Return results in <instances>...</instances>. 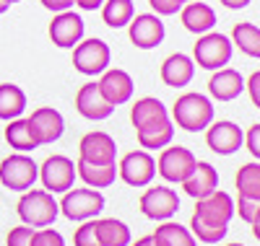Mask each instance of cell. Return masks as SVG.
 Listing matches in <instances>:
<instances>
[{
    "mask_svg": "<svg viewBox=\"0 0 260 246\" xmlns=\"http://www.w3.org/2000/svg\"><path fill=\"white\" fill-rule=\"evenodd\" d=\"M16 213L21 218V223L29 228H47L55 223V218L60 215V205L55 202L52 192L47 189H26L21 194L18 205H16Z\"/></svg>",
    "mask_w": 260,
    "mask_h": 246,
    "instance_id": "6da1fadb",
    "label": "cell"
},
{
    "mask_svg": "<svg viewBox=\"0 0 260 246\" xmlns=\"http://www.w3.org/2000/svg\"><path fill=\"white\" fill-rule=\"evenodd\" d=\"M172 119L187 132H201L213 122V104L203 94H182L172 106Z\"/></svg>",
    "mask_w": 260,
    "mask_h": 246,
    "instance_id": "7a4b0ae2",
    "label": "cell"
},
{
    "mask_svg": "<svg viewBox=\"0 0 260 246\" xmlns=\"http://www.w3.org/2000/svg\"><path fill=\"white\" fill-rule=\"evenodd\" d=\"M232 39L219 34V31H206L201 34V39L195 42L192 47V62L203 70H219L226 68L229 60H232Z\"/></svg>",
    "mask_w": 260,
    "mask_h": 246,
    "instance_id": "3957f363",
    "label": "cell"
},
{
    "mask_svg": "<svg viewBox=\"0 0 260 246\" xmlns=\"http://www.w3.org/2000/svg\"><path fill=\"white\" fill-rule=\"evenodd\" d=\"M39 179V166L26 153H13L0 161V184L11 192H26Z\"/></svg>",
    "mask_w": 260,
    "mask_h": 246,
    "instance_id": "277c9868",
    "label": "cell"
},
{
    "mask_svg": "<svg viewBox=\"0 0 260 246\" xmlns=\"http://www.w3.org/2000/svg\"><path fill=\"white\" fill-rule=\"evenodd\" d=\"M112 52L107 47V42L91 36V39H81L73 47V68L83 75H102L110 68Z\"/></svg>",
    "mask_w": 260,
    "mask_h": 246,
    "instance_id": "5b68a950",
    "label": "cell"
},
{
    "mask_svg": "<svg viewBox=\"0 0 260 246\" xmlns=\"http://www.w3.org/2000/svg\"><path fill=\"white\" fill-rule=\"evenodd\" d=\"M62 194V202L57 205L68 220H94L104 210V194L99 189H68Z\"/></svg>",
    "mask_w": 260,
    "mask_h": 246,
    "instance_id": "8992f818",
    "label": "cell"
},
{
    "mask_svg": "<svg viewBox=\"0 0 260 246\" xmlns=\"http://www.w3.org/2000/svg\"><path fill=\"white\" fill-rule=\"evenodd\" d=\"M195 163H198V158L192 155V150L182 148V145H167L159 155V161H156V171L167 179V182L172 184H182L185 179L192 174Z\"/></svg>",
    "mask_w": 260,
    "mask_h": 246,
    "instance_id": "52a82bcc",
    "label": "cell"
},
{
    "mask_svg": "<svg viewBox=\"0 0 260 246\" xmlns=\"http://www.w3.org/2000/svg\"><path fill=\"white\" fill-rule=\"evenodd\" d=\"M39 179L45 184V189L52 194L68 192V189H73V182H76V163L68 155H50L39 166Z\"/></svg>",
    "mask_w": 260,
    "mask_h": 246,
    "instance_id": "ba28073f",
    "label": "cell"
},
{
    "mask_svg": "<svg viewBox=\"0 0 260 246\" xmlns=\"http://www.w3.org/2000/svg\"><path fill=\"white\" fill-rule=\"evenodd\" d=\"M117 174L130 187H148L156 174V161L148 150H130L127 155H122Z\"/></svg>",
    "mask_w": 260,
    "mask_h": 246,
    "instance_id": "9c48e42d",
    "label": "cell"
},
{
    "mask_svg": "<svg viewBox=\"0 0 260 246\" xmlns=\"http://www.w3.org/2000/svg\"><path fill=\"white\" fill-rule=\"evenodd\" d=\"M164 34H167L164 21L156 13H138V16L130 18V24H127V36L138 50L159 47V44L164 42Z\"/></svg>",
    "mask_w": 260,
    "mask_h": 246,
    "instance_id": "30bf717a",
    "label": "cell"
},
{
    "mask_svg": "<svg viewBox=\"0 0 260 246\" xmlns=\"http://www.w3.org/2000/svg\"><path fill=\"white\" fill-rule=\"evenodd\" d=\"M78 158L86 163H96V166H110L117 161V143L112 135H107L102 130H94L89 135H83L78 143Z\"/></svg>",
    "mask_w": 260,
    "mask_h": 246,
    "instance_id": "8fae6325",
    "label": "cell"
},
{
    "mask_svg": "<svg viewBox=\"0 0 260 246\" xmlns=\"http://www.w3.org/2000/svg\"><path fill=\"white\" fill-rule=\"evenodd\" d=\"M138 208L151 220H169L180 210V197H177L175 189H169V187H151V189H146L141 194Z\"/></svg>",
    "mask_w": 260,
    "mask_h": 246,
    "instance_id": "7c38bea8",
    "label": "cell"
},
{
    "mask_svg": "<svg viewBox=\"0 0 260 246\" xmlns=\"http://www.w3.org/2000/svg\"><path fill=\"white\" fill-rule=\"evenodd\" d=\"M192 215L211 223V226H229V220L234 218V199L221 189H213L211 194L201 197L198 202H195Z\"/></svg>",
    "mask_w": 260,
    "mask_h": 246,
    "instance_id": "4fadbf2b",
    "label": "cell"
},
{
    "mask_svg": "<svg viewBox=\"0 0 260 246\" xmlns=\"http://www.w3.org/2000/svg\"><path fill=\"white\" fill-rule=\"evenodd\" d=\"M206 143L213 153L219 155H232L242 148L245 143V132L237 127L229 119H219V122H211L206 127Z\"/></svg>",
    "mask_w": 260,
    "mask_h": 246,
    "instance_id": "5bb4252c",
    "label": "cell"
},
{
    "mask_svg": "<svg viewBox=\"0 0 260 246\" xmlns=\"http://www.w3.org/2000/svg\"><path fill=\"white\" fill-rule=\"evenodd\" d=\"M26 119H29V127H31V132H34V138H37L39 145H50V143L60 140L62 132H65V119H62L60 111L52 109V106L34 109L31 117H26Z\"/></svg>",
    "mask_w": 260,
    "mask_h": 246,
    "instance_id": "9a60e30c",
    "label": "cell"
},
{
    "mask_svg": "<svg viewBox=\"0 0 260 246\" xmlns=\"http://www.w3.org/2000/svg\"><path fill=\"white\" fill-rule=\"evenodd\" d=\"M83 18L73 11H60L55 18H52V24H50V39L55 47L60 50H73L76 44L83 39Z\"/></svg>",
    "mask_w": 260,
    "mask_h": 246,
    "instance_id": "2e32d148",
    "label": "cell"
},
{
    "mask_svg": "<svg viewBox=\"0 0 260 246\" xmlns=\"http://www.w3.org/2000/svg\"><path fill=\"white\" fill-rule=\"evenodd\" d=\"M102 96L110 101L112 106H120V104H127L130 96H133V78H130V73L120 70V68H107L102 73V78L96 80Z\"/></svg>",
    "mask_w": 260,
    "mask_h": 246,
    "instance_id": "e0dca14e",
    "label": "cell"
},
{
    "mask_svg": "<svg viewBox=\"0 0 260 246\" xmlns=\"http://www.w3.org/2000/svg\"><path fill=\"white\" fill-rule=\"evenodd\" d=\"M76 109H78L81 117L91 119V122H102V119H107L115 111V106L102 96L96 83H83L78 88V94H76Z\"/></svg>",
    "mask_w": 260,
    "mask_h": 246,
    "instance_id": "ac0fdd59",
    "label": "cell"
},
{
    "mask_svg": "<svg viewBox=\"0 0 260 246\" xmlns=\"http://www.w3.org/2000/svg\"><path fill=\"white\" fill-rule=\"evenodd\" d=\"M242 91H245L242 73H237L234 68H219V70H213V75L208 80V94L216 101H234Z\"/></svg>",
    "mask_w": 260,
    "mask_h": 246,
    "instance_id": "d6986e66",
    "label": "cell"
},
{
    "mask_svg": "<svg viewBox=\"0 0 260 246\" xmlns=\"http://www.w3.org/2000/svg\"><path fill=\"white\" fill-rule=\"evenodd\" d=\"M136 135L143 150H156V148H167L175 138V125H172L169 117L154 119V122H146L141 127H136Z\"/></svg>",
    "mask_w": 260,
    "mask_h": 246,
    "instance_id": "ffe728a7",
    "label": "cell"
},
{
    "mask_svg": "<svg viewBox=\"0 0 260 246\" xmlns=\"http://www.w3.org/2000/svg\"><path fill=\"white\" fill-rule=\"evenodd\" d=\"M192 75H195V62H192V57H187L182 52L169 55L161 62V80L169 88H185L192 80Z\"/></svg>",
    "mask_w": 260,
    "mask_h": 246,
    "instance_id": "44dd1931",
    "label": "cell"
},
{
    "mask_svg": "<svg viewBox=\"0 0 260 246\" xmlns=\"http://www.w3.org/2000/svg\"><path fill=\"white\" fill-rule=\"evenodd\" d=\"M182 189L192 199H201V197L211 194L213 189H219V171H216L208 161H198L195 169H192V174L182 182Z\"/></svg>",
    "mask_w": 260,
    "mask_h": 246,
    "instance_id": "7402d4cb",
    "label": "cell"
},
{
    "mask_svg": "<svg viewBox=\"0 0 260 246\" xmlns=\"http://www.w3.org/2000/svg\"><path fill=\"white\" fill-rule=\"evenodd\" d=\"M180 21L190 34H206L216 26V13H213L211 6L190 0V3H185L180 8Z\"/></svg>",
    "mask_w": 260,
    "mask_h": 246,
    "instance_id": "603a6c76",
    "label": "cell"
},
{
    "mask_svg": "<svg viewBox=\"0 0 260 246\" xmlns=\"http://www.w3.org/2000/svg\"><path fill=\"white\" fill-rule=\"evenodd\" d=\"M76 176H81L89 187L94 189H107L115 184V176H117V166H96V163H86V161H76Z\"/></svg>",
    "mask_w": 260,
    "mask_h": 246,
    "instance_id": "cb8c5ba5",
    "label": "cell"
},
{
    "mask_svg": "<svg viewBox=\"0 0 260 246\" xmlns=\"http://www.w3.org/2000/svg\"><path fill=\"white\" fill-rule=\"evenodd\" d=\"M24 109H26L24 88L16 86V83H3L0 86V119L11 122V119L24 114Z\"/></svg>",
    "mask_w": 260,
    "mask_h": 246,
    "instance_id": "d4e9b609",
    "label": "cell"
},
{
    "mask_svg": "<svg viewBox=\"0 0 260 246\" xmlns=\"http://www.w3.org/2000/svg\"><path fill=\"white\" fill-rule=\"evenodd\" d=\"M6 140H8V145H11L16 153H31V150L39 148L34 132H31V127H29V119H21V117H16V119L8 122V127H6Z\"/></svg>",
    "mask_w": 260,
    "mask_h": 246,
    "instance_id": "484cf974",
    "label": "cell"
},
{
    "mask_svg": "<svg viewBox=\"0 0 260 246\" xmlns=\"http://www.w3.org/2000/svg\"><path fill=\"white\" fill-rule=\"evenodd\" d=\"M232 47H237L247 57H260V26L242 21L232 29Z\"/></svg>",
    "mask_w": 260,
    "mask_h": 246,
    "instance_id": "4316f807",
    "label": "cell"
},
{
    "mask_svg": "<svg viewBox=\"0 0 260 246\" xmlns=\"http://www.w3.org/2000/svg\"><path fill=\"white\" fill-rule=\"evenodd\" d=\"M96 236L102 246H130V228L117 218H102L94 220Z\"/></svg>",
    "mask_w": 260,
    "mask_h": 246,
    "instance_id": "83f0119b",
    "label": "cell"
},
{
    "mask_svg": "<svg viewBox=\"0 0 260 246\" xmlns=\"http://www.w3.org/2000/svg\"><path fill=\"white\" fill-rule=\"evenodd\" d=\"M151 236H154L156 246H198L195 243V236L185 226L172 223V220H161V226Z\"/></svg>",
    "mask_w": 260,
    "mask_h": 246,
    "instance_id": "f1b7e54d",
    "label": "cell"
},
{
    "mask_svg": "<svg viewBox=\"0 0 260 246\" xmlns=\"http://www.w3.org/2000/svg\"><path fill=\"white\" fill-rule=\"evenodd\" d=\"M161 117H169L167 106L154 99V96H143L133 104V109H130V122H133V127H141L146 122H154V119H161Z\"/></svg>",
    "mask_w": 260,
    "mask_h": 246,
    "instance_id": "f546056e",
    "label": "cell"
},
{
    "mask_svg": "<svg viewBox=\"0 0 260 246\" xmlns=\"http://www.w3.org/2000/svg\"><path fill=\"white\" fill-rule=\"evenodd\" d=\"M133 0H104L102 3V21L110 29H122L133 18Z\"/></svg>",
    "mask_w": 260,
    "mask_h": 246,
    "instance_id": "4dcf8cb0",
    "label": "cell"
},
{
    "mask_svg": "<svg viewBox=\"0 0 260 246\" xmlns=\"http://www.w3.org/2000/svg\"><path fill=\"white\" fill-rule=\"evenodd\" d=\"M234 184H237V194H240V197H247V199L260 202V163L240 166Z\"/></svg>",
    "mask_w": 260,
    "mask_h": 246,
    "instance_id": "1f68e13d",
    "label": "cell"
},
{
    "mask_svg": "<svg viewBox=\"0 0 260 246\" xmlns=\"http://www.w3.org/2000/svg\"><path fill=\"white\" fill-rule=\"evenodd\" d=\"M190 233L203 241V243H219L226 233H229V226H211V223L201 220V218H190Z\"/></svg>",
    "mask_w": 260,
    "mask_h": 246,
    "instance_id": "d6a6232c",
    "label": "cell"
},
{
    "mask_svg": "<svg viewBox=\"0 0 260 246\" xmlns=\"http://www.w3.org/2000/svg\"><path fill=\"white\" fill-rule=\"evenodd\" d=\"M73 243L76 246H102L99 243V236H96L94 220H83V226L73 233Z\"/></svg>",
    "mask_w": 260,
    "mask_h": 246,
    "instance_id": "836d02e7",
    "label": "cell"
},
{
    "mask_svg": "<svg viewBox=\"0 0 260 246\" xmlns=\"http://www.w3.org/2000/svg\"><path fill=\"white\" fill-rule=\"evenodd\" d=\"M31 246H65V238L47 226V231H34Z\"/></svg>",
    "mask_w": 260,
    "mask_h": 246,
    "instance_id": "e575fe53",
    "label": "cell"
},
{
    "mask_svg": "<svg viewBox=\"0 0 260 246\" xmlns=\"http://www.w3.org/2000/svg\"><path fill=\"white\" fill-rule=\"evenodd\" d=\"M31 236H34V231L29 228V226H16V228H11L8 231V246H31Z\"/></svg>",
    "mask_w": 260,
    "mask_h": 246,
    "instance_id": "d590c367",
    "label": "cell"
},
{
    "mask_svg": "<svg viewBox=\"0 0 260 246\" xmlns=\"http://www.w3.org/2000/svg\"><path fill=\"white\" fill-rule=\"evenodd\" d=\"M257 205H260V202H255V199H247V197H237L234 213L240 215V220H245V223H252V218H255V213H257Z\"/></svg>",
    "mask_w": 260,
    "mask_h": 246,
    "instance_id": "8d00e7d4",
    "label": "cell"
},
{
    "mask_svg": "<svg viewBox=\"0 0 260 246\" xmlns=\"http://www.w3.org/2000/svg\"><path fill=\"white\" fill-rule=\"evenodd\" d=\"M148 6L156 11V16H175L182 8V3H177V0H148Z\"/></svg>",
    "mask_w": 260,
    "mask_h": 246,
    "instance_id": "74e56055",
    "label": "cell"
},
{
    "mask_svg": "<svg viewBox=\"0 0 260 246\" xmlns=\"http://www.w3.org/2000/svg\"><path fill=\"white\" fill-rule=\"evenodd\" d=\"M245 145L247 150L260 161V125H250V130L245 132Z\"/></svg>",
    "mask_w": 260,
    "mask_h": 246,
    "instance_id": "f35d334b",
    "label": "cell"
},
{
    "mask_svg": "<svg viewBox=\"0 0 260 246\" xmlns=\"http://www.w3.org/2000/svg\"><path fill=\"white\" fill-rule=\"evenodd\" d=\"M245 88H247V94H250L252 106H257V109H260V70H255V73L245 80Z\"/></svg>",
    "mask_w": 260,
    "mask_h": 246,
    "instance_id": "ab89813d",
    "label": "cell"
},
{
    "mask_svg": "<svg viewBox=\"0 0 260 246\" xmlns=\"http://www.w3.org/2000/svg\"><path fill=\"white\" fill-rule=\"evenodd\" d=\"M39 3L45 6L47 11H55V13H60V11H71L73 0H39Z\"/></svg>",
    "mask_w": 260,
    "mask_h": 246,
    "instance_id": "60d3db41",
    "label": "cell"
},
{
    "mask_svg": "<svg viewBox=\"0 0 260 246\" xmlns=\"http://www.w3.org/2000/svg\"><path fill=\"white\" fill-rule=\"evenodd\" d=\"M73 3H76L81 11H96V8H102L104 0H73Z\"/></svg>",
    "mask_w": 260,
    "mask_h": 246,
    "instance_id": "b9f144b4",
    "label": "cell"
},
{
    "mask_svg": "<svg viewBox=\"0 0 260 246\" xmlns=\"http://www.w3.org/2000/svg\"><path fill=\"white\" fill-rule=\"evenodd\" d=\"M219 3L226 6V8H232V11H242V8L250 6V0H219Z\"/></svg>",
    "mask_w": 260,
    "mask_h": 246,
    "instance_id": "7bdbcfd3",
    "label": "cell"
},
{
    "mask_svg": "<svg viewBox=\"0 0 260 246\" xmlns=\"http://www.w3.org/2000/svg\"><path fill=\"white\" fill-rule=\"evenodd\" d=\"M250 226H252V233H255V238L260 241V205H257V213H255V218H252V223H250Z\"/></svg>",
    "mask_w": 260,
    "mask_h": 246,
    "instance_id": "ee69618b",
    "label": "cell"
},
{
    "mask_svg": "<svg viewBox=\"0 0 260 246\" xmlns=\"http://www.w3.org/2000/svg\"><path fill=\"white\" fill-rule=\"evenodd\" d=\"M130 246H156V241H154V236H143V238H138L136 243H130Z\"/></svg>",
    "mask_w": 260,
    "mask_h": 246,
    "instance_id": "f6af8a7d",
    "label": "cell"
},
{
    "mask_svg": "<svg viewBox=\"0 0 260 246\" xmlns=\"http://www.w3.org/2000/svg\"><path fill=\"white\" fill-rule=\"evenodd\" d=\"M8 8H11V6H8V3H6V0H0V16H3V13H6V11H8Z\"/></svg>",
    "mask_w": 260,
    "mask_h": 246,
    "instance_id": "bcb514c9",
    "label": "cell"
},
{
    "mask_svg": "<svg viewBox=\"0 0 260 246\" xmlns=\"http://www.w3.org/2000/svg\"><path fill=\"white\" fill-rule=\"evenodd\" d=\"M6 3H8V6H13V3H21V0H6Z\"/></svg>",
    "mask_w": 260,
    "mask_h": 246,
    "instance_id": "7dc6e473",
    "label": "cell"
},
{
    "mask_svg": "<svg viewBox=\"0 0 260 246\" xmlns=\"http://www.w3.org/2000/svg\"><path fill=\"white\" fill-rule=\"evenodd\" d=\"M226 246H245V243H226Z\"/></svg>",
    "mask_w": 260,
    "mask_h": 246,
    "instance_id": "c3c4849f",
    "label": "cell"
},
{
    "mask_svg": "<svg viewBox=\"0 0 260 246\" xmlns=\"http://www.w3.org/2000/svg\"><path fill=\"white\" fill-rule=\"evenodd\" d=\"M177 3H182V6H185V3H190V0H177Z\"/></svg>",
    "mask_w": 260,
    "mask_h": 246,
    "instance_id": "681fc988",
    "label": "cell"
}]
</instances>
